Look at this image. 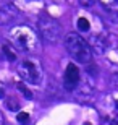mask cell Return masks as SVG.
Segmentation results:
<instances>
[{
	"mask_svg": "<svg viewBox=\"0 0 118 125\" xmlns=\"http://www.w3.org/2000/svg\"><path fill=\"white\" fill-rule=\"evenodd\" d=\"M18 88H19V91H21V93H24V94H26V97H27V99H31V97H32V93H31V91H29V89L26 88V86H23V84L19 83V84H18Z\"/></svg>",
	"mask_w": 118,
	"mask_h": 125,
	"instance_id": "obj_11",
	"label": "cell"
},
{
	"mask_svg": "<svg viewBox=\"0 0 118 125\" xmlns=\"http://www.w3.org/2000/svg\"><path fill=\"white\" fill-rule=\"evenodd\" d=\"M110 125H118V117H117V119H113V120H112V124H110Z\"/></svg>",
	"mask_w": 118,
	"mask_h": 125,
	"instance_id": "obj_14",
	"label": "cell"
},
{
	"mask_svg": "<svg viewBox=\"0 0 118 125\" xmlns=\"http://www.w3.org/2000/svg\"><path fill=\"white\" fill-rule=\"evenodd\" d=\"M10 46L18 52H32L37 47V32L26 24L15 26L10 31Z\"/></svg>",
	"mask_w": 118,
	"mask_h": 125,
	"instance_id": "obj_2",
	"label": "cell"
},
{
	"mask_svg": "<svg viewBox=\"0 0 118 125\" xmlns=\"http://www.w3.org/2000/svg\"><path fill=\"white\" fill-rule=\"evenodd\" d=\"M18 8L13 3H0V26L13 23L18 18Z\"/></svg>",
	"mask_w": 118,
	"mask_h": 125,
	"instance_id": "obj_5",
	"label": "cell"
},
{
	"mask_svg": "<svg viewBox=\"0 0 118 125\" xmlns=\"http://www.w3.org/2000/svg\"><path fill=\"white\" fill-rule=\"evenodd\" d=\"M100 5L110 13H118V0H99Z\"/></svg>",
	"mask_w": 118,
	"mask_h": 125,
	"instance_id": "obj_7",
	"label": "cell"
},
{
	"mask_svg": "<svg viewBox=\"0 0 118 125\" xmlns=\"http://www.w3.org/2000/svg\"><path fill=\"white\" fill-rule=\"evenodd\" d=\"M78 83H79V70L74 63H70L65 70V76H63V84L68 91L76 89Z\"/></svg>",
	"mask_w": 118,
	"mask_h": 125,
	"instance_id": "obj_6",
	"label": "cell"
},
{
	"mask_svg": "<svg viewBox=\"0 0 118 125\" xmlns=\"http://www.w3.org/2000/svg\"><path fill=\"white\" fill-rule=\"evenodd\" d=\"M3 52L7 54V59H8V60H15V59H16L15 52H11V51L8 49V44H5V46H3Z\"/></svg>",
	"mask_w": 118,
	"mask_h": 125,
	"instance_id": "obj_10",
	"label": "cell"
},
{
	"mask_svg": "<svg viewBox=\"0 0 118 125\" xmlns=\"http://www.w3.org/2000/svg\"><path fill=\"white\" fill-rule=\"evenodd\" d=\"M89 28H91V24H89V21H87L86 18L78 20V29H79V31H87L89 32Z\"/></svg>",
	"mask_w": 118,
	"mask_h": 125,
	"instance_id": "obj_8",
	"label": "cell"
},
{
	"mask_svg": "<svg viewBox=\"0 0 118 125\" xmlns=\"http://www.w3.org/2000/svg\"><path fill=\"white\" fill-rule=\"evenodd\" d=\"M0 97H3V88L0 86Z\"/></svg>",
	"mask_w": 118,
	"mask_h": 125,
	"instance_id": "obj_15",
	"label": "cell"
},
{
	"mask_svg": "<svg viewBox=\"0 0 118 125\" xmlns=\"http://www.w3.org/2000/svg\"><path fill=\"white\" fill-rule=\"evenodd\" d=\"M79 3H81L82 7H92V5L95 3V0H79Z\"/></svg>",
	"mask_w": 118,
	"mask_h": 125,
	"instance_id": "obj_12",
	"label": "cell"
},
{
	"mask_svg": "<svg viewBox=\"0 0 118 125\" xmlns=\"http://www.w3.org/2000/svg\"><path fill=\"white\" fill-rule=\"evenodd\" d=\"M18 120H19L21 125H27V124H29V115L24 114V112H19V114H18Z\"/></svg>",
	"mask_w": 118,
	"mask_h": 125,
	"instance_id": "obj_9",
	"label": "cell"
},
{
	"mask_svg": "<svg viewBox=\"0 0 118 125\" xmlns=\"http://www.w3.org/2000/svg\"><path fill=\"white\" fill-rule=\"evenodd\" d=\"M37 32L47 44H57L63 39V28L55 18L42 15L37 21Z\"/></svg>",
	"mask_w": 118,
	"mask_h": 125,
	"instance_id": "obj_3",
	"label": "cell"
},
{
	"mask_svg": "<svg viewBox=\"0 0 118 125\" xmlns=\"http://www.w3.org/2000/svg\"><path fill=\"white\" fill-rule=\"evenodd\" d=\"M63 44H65V49L68 51V54L76 62H79L82 65L91 63L92 49L89 46V42L81 34H78V32H68V34H65Z\"/></svg>",
	"mask_w": 118,
	"mask_h": 125,
	"instance_id": "obj_1",
	"label": "cell"
},
{
	"mask_svg": "<svg viewBox=\"0 0 118 125\" xmlns=\"http://www.w3.org/2000/svg\"><path fill=\"white\" fill-rule=\"evenodd\" d=\"M18 75L21 76V80L24 83L37 86L42 81L44 70H42V65L37 59L27 57V59H24V60H21L18 63Z\"/></svg>",
	"mask_w": 118,
	"mask_h": 125,
	"instance_id": "obj_4",
	"label": "cell"
},
{
	"mask_svg": "<svg viewBox=\"0 0 118 125\" xmlns=\"http://www.w3.org/2000/svg\"><path fill=\"white\" fill-rule=\"evenodd\" d=\"M0 125H5V117H3V112L0 111Z\"/></svg>",
	"mask_w": 118,
	"mask_h": 125,
	"instance_id": "obj_13",
	"label": "cell"
}]
</instances>
